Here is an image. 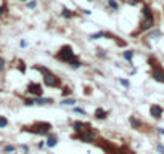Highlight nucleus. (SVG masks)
Returning <instances> with one entry per match:
<instances>
[{
    "instance_id": "obj_22",
    "label": "nucleus",
    "mask_w": 164,
    "mask_h": 154,
    "mask_svg": "<svg viewBox=\"0 0 164 154\" xmlns=\"http://www.w3.org/2000/svg\"><path fill=\"white\" fill-rule=\"evenodd\" d=\"M18 67H19L21 72H26V64H24V61H18Z\"/></svg>"
},
{
    "instance_id": "obj_6",
    "label": "nucleus",
    "mask_w": 164,
    "mask_h": 154,
    "mask_svg": "<svg viewBox=\"0 0 164 154\" xmlns=\"http://www.w3.org/2000/svg\"><path fill=\"white\" fill-rule=\"evenodd\" d=\"M71 138H73V140H79V141H82V143H94L95 141V130H94V127H90L87 130L76 132Z\"/></svg>"
},
{
    "instance_id": "obj_31",
    "label": "nucleus",
    "mask_w": 164,
    "mask_h": 154,
    "mask_svg": "<svg viewBox=\"0 0 164 154\" xmlns=\"http://www.w3.org/2000/svg\"><path fill=\"white\" fill-rule=\"evenodd\" d=\"M19 45L24 48V47H27V42H26V40H21V42H19Z\"/></svg>"
},
{
    "instance_id": "obj_13",
    "label": "nucleus",
    "mask_w": 164,
    "mask_h": 154,
    "mask_svg": "<svg viewBox=\"0 0 164 154\" xmlns=\"http://www.w3.org/2000/svg\"><path fill=\"white\" fill-rule=\"evenodd\" d=\"M34 103L35 104H52L53 100L52 98H42V96H34Z\"/></svg>"
},
{
    "instance_id": "obj_15",
    "label": "nucleus",
    "mask_w": 164,
    "mask_h": 154,
    "mask_svg": "<svg viewBox=\"0 0 164 154\" xmlns=\"http://www.w3.org/2000/svg\"><path fill=\"white\" fill-rule=\"evenodd\" d=\"M81 66H82V63H81V60L77 58V56H76L74 60L69 61V67H73V69H79Z\"/></svg>"
},
{
    "instance_id": "obj_26",
    "label": "nucleus",
    "mask_w": 164,
    "mask_h": 154,
    "mask_svg": "<svg viewBox=\"0 0 164 154\" xmlns=\"http://www.w3.org/2000/svg\"><path fill=\"white\" fill-rule=\"evenodd\" d=\"M68 95H71V88L65 87V88H63V96H68Z\"/></svg>"
},
{
    "instance_id": "obj_17",
    "label": "nucleus",
    "mask_w": 164,
    "mask_h": 154,
    "mask_svg": "<svg viewBox=\"0 0 164 154\" xmlns=\"http://www.w3.org/2000/svg\"><path fill=\"white\" fill-rule=\"evenodd\" d=\"M77 101L74 98H66V100H61V104H65V106H74Z\"/></svg>"
},
{
    "instance_id": "obj_8",
    "label": "nucleus",
    "mask_w": 164,
    "mask_h": 154,
    "mask_svg": "<svg viewBox=\"0 0 164 154\" xmlns=\"http://www.w3.org/2000/svg\"><path fill=\"white\" fill-rule=\"evenodd\" d=\"M162 113H164V109L159 106V104H151V106H150V114H151V117H154V119H161Z\"/></svg>"
},
{
    "instance_id": "obj_7",
    "label": "nucleus",
    "mask_w": 164,
    "mask_h": 154,
    "mask_svg": "<svg viewBox=\"0 0 164 154\" xmlns=\"http://www.w3.org/2000/svg\"><path fill=\"white\" fill-rule=\"evenodd\" d=\"M26 90H27V93L32 95V96H42V93H44V88H42V85L37 82H29Z\"/></svg>"
},
{
    "instance_id": "obj_25",
    "label": "nucleus",
    "mask_w": 164,
    "mask_h": 154,
    "mask_svg": "<svg viewBox=\"0 0 164 154\" xmlns=\"http://www.w3.org/2000/svg\"><path fill=\"white\" fill-rule=\"evenodd\" d=\"M16 148H15V146H11V144H8V146H5V148H3V152H13V151H15Z\"/></svg>"
},
{
    "instance_id": "obj_2",
    "label": "nucleus",
    "mask_w": 164,
    "mask_h": 154,
    "mask_svg": "<svg viewBox=\"0 0 164 154\" xmlns=\"http://www.w3.org/2000/svg\"><path fill=\"white\" fill-rule=\"evenodd\" d=\"M34 69L42 74V80H44V83L47 87H50V88H61L63 87V80L53 71H50L48 67L40 66V64H34Z\"/></svg>"
},
{
    "instance_id": "obj_32",
    "label": "nucleus",
    "mask_w": 164,
    "mask_h": 154,
    "mask_svg": "<svg viewBox=\"0 0 164 154\" xmlns=\"http://www.w3.org/2000/svg\"><path fill=\"white\" fill-rule=\"evenodd\" d=\"M158 132H159L161 135H164V129H158Z\"/></svg>"
},
{
    "instance_id": "obj_19",
    "label": "nucleus",
    "mask_w": 164,
    "mask_h": 154,
    "mask_svg": "<svg viewBox=\"0 0 164 154\" xmlns=\"http://www.w3.org/2000/svg\"><path fill=\"white\" fill-rule=\"evenodd\" d=\"M97 56L98 58H106V56H108V53H106L105 48H97Z\"/></svg>"
},
{
    "instance_id": "obj_14",
    "label": "nucleus",
    "mask_w": 164,
    "mask_h": 154,
    "mask_svg": "<svg viewBox=\"0 0 164 154\" xmlns=\"http://www.w3.org/2000/svg\"><path fill=\"white\" fill-rule=\"evenodd\" d=\"M95 119H100V121H103V119H106V116H108V113H106L105 109H102V108H98L97 111H95Z\"/></svg>"
},
{
    "instance_id": "obj_1",
    "label": "nucleus",
    "mask_w": 164,
    "mask_h": 154,
    "mask_svg": "<svg viewBox=\"0 0 164 154\" xmlns=\"http://www.w3.org/2000/svg\"><path fill=\"white\" fill-rule=\"evenodd\" d=\"M154 26H156V18H154V13L151 10V6L143 5V8H142V19L137 26V29L132 32V37H137L146 31H151Z\"/></svg>"
},
{
    "instance_id": "obj_16",
    "label": "nucleus",
    "mask_w": 164,
    "mask_h": 154,
    "mask_svg": "<svg viewBox=\"0 0 164 154\" xmlns=\"http://www.w3.org/2000/svg\"><path fill=\"white\" fill-rule=\"evenodd\" d=\"M122 56H124V60H126V61H129L130 64H132V58H134V50H126V52L122 53Z\"/></svg>"
},
{
    "instance_id": "obj_11",
    "label": "nucleus",
    "mask_w": 164,
    "mask_h": 154,
    "mask_svg": "<svg viewBox=\"0 0 164 154\" xmlns=\"http://www.w3.org/2000/svg\"><path fill=\"white\" fill-rule=\"evenodd\" d=\"M45 144L48 146V148H55L56 144H58V137H56L55 133H48L47 135V141Z\"/></svg>"
},
{
    "instance_id": "obj_33",
    "label": "nucleus",
    "mask_w": 164,
    "mask_h": 154,
    "mask_svg": "<svg viewBox=\"0 0 164 154\" xmlns=\"http://www.w3.org/2000/svg\"><path fill=\"white\" fill-rule=\"evenodd\" d=\"M23 2H26V0H23Z\"/></svg>"
},
{
    "instance_id": "obj_12",
    "label": "nucleus",
    "mask_w": 164,
    "mask_h": 154,
    "mask_svg": "<svg viewBox=\"0 0 164 154\" xmlns=\"http://www.w3.org/2000/svg\"><path fill=\"white\" fill-rule=\"evenodd\" d=\"M61 16L66 18V19H73V18L76 16V13H74L73 10L66 8V6H61Z\"/></svg>"
},
{
    "instance_id": "obj_9",
    "label": "nucleus",
    "mask_w": 164,
    "mask_h": 154,
    "mask_svg": "<svg viewBox=\"0 0 164 154\" xmlns=\"http://www.w3.org/2000/svg\"><path fill=\"white\" fill-rule=\"evenodd\" d=\"M129 122H130V125H132V129H135V130H143V127H145V124L140 121V119H137L135 116H130L129 117Z\"/></svg>"
},
{
    "instance_id": "obj_10",
    "label": "nucleus",
    "mask_w": 164,
    "mask_h": 154,
    "mask_svg": "<svg viewBox=\"0 0 164 154\" xmlns=\"http://www.w3.org/2000/svg\"><path fill=\"white\" fill-rule=\"evenodd\" d=\"M90 127H92L90 124H85V122H81V121L73 122V129H74V132H82V130H87V129H90Z\"/></svg>"
},
{
    "instance_id": "obj_20",
    "label": "nucleus",
    "mask_w": 164,
    "mask_h": 154,
    "mask_svg": "<svg viewBox=\"0 0 164 154\" xmlns=\"http://www.w3.org/2000/svg\"><path fill=\"white\" fill-rule=\"evenodd\" d=\"M159 36H161V31L154 29V31H150V36H148V39H154V37H159Z\"/></svg>"
},
{
    "instance_id": "obj_21",
    "label": "nucleus",
    "mask_w": 164,
    "mask_h": 154,
    "mask_svg": "<svg viewBox=\"0 0 164 154\" xmlns=\"http://www.w3.org/2000/svg\"><path fill=\"white\" fill-rule=\"evenodd\" d=\"M6 125H8V121H6V117H2V116H0V129L6 127Z\"/></svg>"
},
{
    "instance_id": "obj_29",
    "label": "nucleus",
    "mask_w": 164,
    "mask_h": 154,
    "mask_svg": "<svg viewBox=\"0 0 164 154\" xmlns=\"http://www.w3.org/2000/svg\"><path fill=\"white\" fill-rule=\"evenodd\" d=\"M3 69H5V60H3V58H0V72H2Z\"/></svg>"
},
{
    "instance_id": "obj_18",
    "label": "nucleus",
    "mask_w": 164,
    "mask_h": 154,
    "mask_svg": "<svg viewBox=\"0 0 164 154\" xmlns=\"http://www.w3.org/2000/svg\"><path fill=\"white\" fill-rule=\"evenodd\" d=\"M108 6H110L111 10H114V11L119 10V3L116 2V0H108Z\"/></svg>"
},
{
    "instance_id": "obj_3",
    "label": "nucleus",
    "mask_w": 164,
    "mask_h": 154,
    "mask_svg": "<svg viewBox=\"0 0 164 154\" xmlns=\"http://www.w3.org/2000/svg\"><path fill=\"white\" fill-rule=\"evenodd\" d=\"M23 132H29V133H35V135H48L52 132V124L50 122H35L32 125H24Z\"/></svg>"
},
{
    "instance_id": "obj_4",
    "label": "nucleus",
    "mask_w": 164,
    "mask_h": 154,
    "mask_svg": "<svg viewBox=\"0 0 164 154\" xmlns=\"http://www.w3.org/2000/svg\"><path fill=\"white\" fill-rule=\"evenodd\" d=\"M148 64H150V69H151V77L159 82V83H164V67L161 66V63L156 60L154 56H150L148 58Z\"/></svg>"
},
{
    "instance_id": "obj_30",
    "label": "nucleus",
    "mask_w": 164,
    "mask_h": 154,
    "mask_svg": "<svg viewBox=\"0 0 164 154\" xmlns=\"http://www.w3.org/2000/svg\"><path fill=\"white\" fill-rule=\"evenodd\" d=\"M74 113H79V114H85V111L81 108H74Z\"/></svg>"
},
{
    "instance_id": "obj_28",
    "label": "nucleus",
    "mask_w": 164,
    "mask_h": 154,
    "mask_svg": "<svg viewBox=\"0 0 164 154\" xmlns=\"http://www.w3.org/2000/svg\"><path fill=\"white\" fill-rule=\"evenodd\" d=\"M156 151H158L159 154H164V146H162V144H158V146H156Z\"/></svg>"
},
{
    "instance_id": "obj_24",
    "label": "nucleus",
    "mask_w": 164,
    "mask_h": 154,
    "mask_svg": "<svg viewBox=\"0 0 164 154\" xmlns=\"http://www.w3.org/2000/svg\"><path fill=\"white\" fill-rule=\"evenodd\" d=\"M23 103L26 104V106H32V104H35L34 103V98H32V100H31V98H26V100H23Z\"/></svg>"
},
{
    "instance_id": "obj_5",
    "label": "nucleus",
    "mask_w": 164,
    "mask_h": 154,
    "mask_svg": "<svg viewBox=\"0 0 164 154\" xmlns=\"http://www.w3.org/2000/svg\"><path fill=\"white\" fill-rule=\"evenodd\" d=\"M55 58L58 60V61H61V63H66V64H69V61L74 60L76 55H74V50H73V47H71V45H63L60 50L56 52Z\"/></svg>"
},
{
    "instance_id": "obj_23",
    "label": "nucleus",
    "mask_w": 164,
    "mask_h": 154,
    "mask_svg": "<svg viewBox=\"0 0 164 154\" xmlns=\"http://www.w3.org/2000/svg\"><path fill=\"white\" fill-rule=\"evenodd\" d=\"M119 82H121V85H124L126 88H129V87H130V82L127 80V79H119Z\"/></svg>"
},
{
    "instance_id": "obj_27",
    "label": "nucleus",
    "mask_w": 164,
    "mask_h": 154,
    "mask_svg": "<svg viewBox=\"0 0 164 154\" xmlns=\"http://www.w3.org/2000/svg\"><path fill=\"white\" fill-rule=\"evenodd\" d=\"M35 6H37V2H35V0H32V2H29V3H27V8H35Z\"/></svg>"
}]
</instances>
